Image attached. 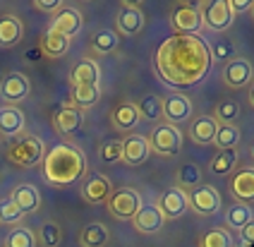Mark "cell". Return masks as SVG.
I'll return each instance as SVG.
<instances>
[{
	"mask_svg": "<svg viewBox=\"0 0 254 247\" xmlns=\"http://www.w3.org/2000/svg\"><path fill=\"white\" fill-rule=\"evenodd\" d=\"M111 192H113V187H111V180L106 175L91 173L84 180V185H82V199L89 204H101L108 202Z\"/></svg>",
	"mask_w": 254,
	"mask_h": 247,
	"instance_id": "16",
	"label": "cell"
},
{
	"mask_svg": "<svg viewBox=\"0 0 254 247\" xmlns=\"http://www.w3.org/2000/svg\"><path fill=\"white\" fill-rule=\"evenodd\" d=\"M24 36V24L22 19L12 12L0 15V48H12L22 41Z\"/></svg>",
	"mask_w": 254,
	"mask_h": 247,
	"instance_id": "22",
	"label": "cell"
},
{
	"mask_svg": "<svg viewBox=\"0 0 254 247\" xmlns=\"http://www.w3.org/2000/svg\"><path fill=\"white\" fill-rule=\"evenodd\" d=\"M209 53H211V62L218 60V62H230L235 58V46L230 39H218L213 46H209Z\"/></svg>",
	"mask_w": 254,
	"mask_h": 247,
	"instance_id": "40",
	"label": "cell"
},
{
	"mask_svg": "<svg viewBox=\"0 0 254 247\" xmlns=\"http://www.w3.org/2000/svg\"><path fill=\"white\" fill-rule=\"evenodd\" d=\"M252 5H254V0H228V7H230V12H233V15L252 10Z\"/></svg>",
	"mask_w": 254,
	"mask_h": 247,
	"instance_id": "43",
	"label": "cell"
},
{
	"mask_svg": "<svg viewBox=\"0 0 254 247\" xmlns=\"http://www.w3.org/2000/svg\"><path fill=\"white\" fill-rule=\"evenodd\" d=\"M240 238H242V243H245V245H254V218L240 231Z\"/></svg>",
	"mask_w": 254,
	"mask_h": 247,
	"instance_id": "44",
	"label": "cell"
},
{
	"mask_svg": "<svg viewBox=\"0 0 254 247\" xmlns=\"http://www.w3.org/2000/svg\"><path fill=\"white\" fill-rule=\"evenodd\" d=\"M187 204L199 216H213L221 209V192L213 185H199L192 192H187Z\"/></svg>",
	"mask_w": 254,
	"mask_h": 247,
	"instance_id": "7",
	"label": "cell"
},
{
	"mask_svg": "<svg viewBox=\"0 0 254 247\" xmlns=\"http://www.w3.org/2000/svg\"><path fill=\"white\" fill-rule=\"evenodd\" d=\"M82 125H84V113L70 103L56 111V116H53V127L58 134H74L82 130Z\"/></svg>",
	"mask_w": 254,
	"mask_h": 247,
	"instance_id": "17",
	"label": "cell"
},
{
	"mask_svg": "<svg viewBox=\"0 0 254 247\" xmlns=\"http://www.w3.org/2000/svg\"><path fill=\"white\" fill-rule=\"evenodd\" d=\"M156 206L161 209V214H163L166 221L185 216V211L190 209V204H187V192H183V189H178V187L166 189V192L161 194V199H158Z\"/></svg>",
	"mask_w": 254,
	"mask_h": 247,
	"instance_id": "14",
	"label": "cell"
},
{
	"mask_svg": "<svg viewBox=\"0 0 254 247\" xmlns=\"http://www.w3.org/2000/svg\"><path fill=\"white\" fill-rule=\"evenodd\" d=\"M250 12H252V15H254V5H252V10H250Z\"/></svg>",
	"mask_w": 254,
	"mask_h": 247,
	"instance_id": "46",
	"label": "cell"
},
{
	"mask_svg": "<svg viewBox=\"0 0 254 247\" xmlns=\"http://www.w3.org/2000/svg\"><path fill=\"white\" fill-rule=\"evenodd\" d=\"M123 159V139H111L101 144V161L103 163H115Z\"/></svg>",
	"mask_w": 254,
	"mask_h": 247,
	"instance_id": "41",
	"label": "cell"
},
{
	"mask_svg": "<svg viewBox=\"0 0 254 247\" xmlns=\"http://www.w3.org/2000/svg\"><path fill=\"white\" fill-rule=\"evenodd\" d=\"M139 206L141 199L137 194V189L132 187H120L111 192V197H108V211L115 218H120V221H132L134 214L139 211Z\"/></svg>",
	"mask_w": 254,
	"mask_h": 247,
	"instance_id": "6",
	"label": "cell"
},
{
	"mask_svg": "<svg viewBox=\"0 0 254 247\" xmlns=\"http://www.w3.org/2000/svg\"><path fill=\"white\" fill-rule=\"evenodd\" d=\"M111 123H113L115 130L120 132H132L137 125H139V113H137V106L129 101L118 103L111 113Z\"/></svg>",
	"mask_w": 254,
	"mask_h": 247,
	"instance_id": "25",
	"label": "cell"
},
{
	"mask_svg": "<svg viewBox=\"0 0 254 247\" xmlns=\"http://www.w3.org/2000/svg\"><path fill=\"white\" fill-rule=\"evenodd\" d=\"M0 139H2V137H0Z\"/></svg>",
	"mask_w": 254,
	"mask_h": 247,
	"instance_id": "48",
	"label": "cell"
},
{
	"mask_svg": "<svg viewBox=\"0 0 254 247\" xmlns=\"http://www.w3.org/2000/svg\"><path fill=\"white\" fill-rule=\"evenodd\" d=\"M134 106H137L139 120H146V123H158V120L163 118V99H161V96L146 94V96H141Z\"/></svg>",
	"mask_w": 254,
	"mask_h": 247,
	"instance_id": "28",
	"label": "cell"
},
{
	"mask_svg": "<svg viewBox=\"0 0 254 247\" xmlns=\"http://www.w3.org/2000/svg\"><path fill=\"white\" fill-rule=\"evenodd\" d=\"M101 99V87L99 84H91V87H72V96H70V106L74 108H91L96 106Z\"/></svg>",
	"mask_w": 254,
	"mask_h": 247,
	"instance_id": "31",
	"label": "cell"
},
{
	"mask_svg": "<svg viewBox=\"0 0 254 247\" xmlns=\"http://www.w3.org/2000/svg\"><path fill=\"white\" fill-rule=\"evenodd\" d=\"M34 7L41 12H48V15H56L63 7V0H34Z\"/></svg>",
	"mask_w": 254,
	"mask_h": 247,
	"instance_id": "42",
	"label": "cell"
},
{
	"mask_svg": "<svg viewBox=\"0 0 254 247\" xmlns=\"http://www.w3.org/2000/svg\"><path fill=\"white\" fill-rule=\"evenodd\" d=\"M10 199H12L17 206H19V211L27 216V214H34V211H39V206H41V192L34 187V185H17L12 189V194H10Z\"/></svg>",
	"mask_w": 254,
	"mask_h": 247,
	"instance_id": "23",
	"label": "cell"
},
{
	"mask_svg": "<svg viewBox=\"0 0 254 247\" xmlns=\"http://www.w3.org/2000/svg\"><path fill=\"white\" fill-rule=\"evenodd\" d=\"M250 103H252V106H254V87L250 89Z\"/></svg>",
	"mask_w": 254,
	"mask_h": 247,
	"instance_id": "45",
	"label": "cell"
},
{
	"mask_svg": "<svg viewBox=\"0 0 254 247\" xmlns=\"http://www.w3.org/2000/svg\"><path fill=\"white\" fill-rule=\"evenodd\" d=\"M36 233L27 228V226H17L5 235V243L2 247H36Z\"/></svg>",
	"mask_w": 254,
	"mask_h": 247,
	"instance_id": "33",
	"label": "cell"
},
{
	"mask_svg": "<svg viewBox=\"0 0 254 247\" xmlns=\"http://www.w3.org/2000/svg\"><path fill=\"white\" fill-rule=\"evenodd\" d=\"M252 156H254V144H252Z\"/></svg>",
	"mask_w": 254,
	"mask_h": 247,
	"instance_id": "47",
	"label": "cell"
},
{
	"mask_svg": "<svg viewBox=\"0 0 254 247\" xmlns=\"http://www.w3.org/2000/svg\"><path fill=\"white\" fill-rule=\"evenodd\" d=\"M240 139H242V132L235 125H218L213 144L218 146V151H228V149H235L240 144Z\"/></svg>",
	"mask_w": 254,
	"mask_h": 247,
	"instance_id": "34",
	"label": "cell"
},
{
	"mask_svg": "<svg viewBox=\"0 0 254 247\" xmlns=\"http://www.w3.org/2000/svg\"><path fill=\"white\" fill-rule=\"evenodd\" d=\"M199 247H233V238L226 228H211L199 238Z\"/></svg>",
	"mask_w": 254,
	"mask_h": 247,
	"instance_id": "37",
	"label": "cell"
},
{
	"mask_svg": "<svg viewBox=\"0 0 254 247\" xmlns=\"http://www.w3.org/2000/svg\"><path fill=\"white\" fill-rule=\"evenodd\" d=\"M43 178L53 187H67L77 183L86 173V159L82 149L67 142L56 144L46 156H43Z\"/></svg>",
	"mask_w": 254,
	"mask_h": 247,
	"instance_id": "2",
	"label": "cell"
},
{
	"mask_svg": "<svg viewBox=\"0 0 254 247\" xmlns=\"http://www.w3.org/2000/svg\"><path fill=\"white\" fill-rule=\"evenodd\" d=\"M156 72L170 87H194L211 70L209 44L201 36L173 34L156 51Z\"/></svg>",
	"mask_w": 254,
	"mask_h": 247,
	"instance_id": "1",
	"label": "cell"
},
{
	"mask_svg": "<svg viewBox=\"0 0 254 247\" xmlns=\"http://www.w3.org/2000/svg\"><path fill=\"white\" fill-rule=\"evenodd\" d=\"M31 84H29V77L24 72H7L0 82V99L7 103V106H17L29 96Z\"/></svg>",
	"mask_w": 254,
	"mask_h": 247,
	"instance_id": "9",
	"label": "cell"
},
{
	"mask_svg": "<svg viewBox=\"0 0 254 247\" xmlns=\"http://www.w3.org/2000/svg\"><path fill=\"white\" fill-rule=\"evenodd\" d=\"M238 166V151L235 149H228V151H218L211 161V173L216 175H230Z\"/></svg>",
	"mask_w": 254,
	"mask_h": 247,
	"instance_id": "36",
	"label": "cell"
},
{
	"mask_svg": "<svg viewBox=\"0 0 254 247\" xmlns=\"http://www.w3.org/2000/svg\"><path fill=\"white\" fill-rule=\"evenodd\" d=\"M67 51H70V39L67 36H63V34H58L53 29H48L43 34V39H41L43 56H48V58H63Z\"/></svg>",
	"mask_w": 254,
	"mask_h": 247,
	"instance_id": "27",
	"label": "cell"
},
{
	"mask_svg": "<svg viewBox=\"0 0 254 247\" xmlns=\"http://www.w3.org/2000/svg\"><path fill=\"white\" fill-rule=\"evenodd\" d=\"M230 192L240 204L254 202V166H245L230 180Z\"/></svg>",
	"mask_w": 254,
	"mask_h": 247,
	"instance_id": "20",
	"label": "cell"
},
{
	"mask_svg": "<svg viewBox=\"0 0 254 247\" xmlns=\"http://www.w3.org/2000/svg\"><path fill=\"white\" fill-rule=\"evenodd\" d=\"M146 142H149V149L154 154L168 156L170 159L183 146V130L175 127V125H168V123H161V125H156L154 130H151V134L146 137Z\"/></svg>",
	"mask_w": 254,
	"mask_h": 247,
	"instance_id": "4",
	"label": "cell"
},
{
	"mask_svg": "<svg viewBox=\"0 0 254 247\" xmlns=\"http://www.w3.org/2000/svg\"><path fill=\"white\" fill-rule=\"evenodd\" d=\"M27 118L17 106H2L0 108V137H19L24 134Z\"/></svg>",
	"mask_w": 254,
	"mask_h": 247,
	"instance_id": "19",
	"label": "cell"
},
{
	"mask_svg": "<svg viewBox=\"0 0 254 247\" xmlns=\"http://www.w3.org/2000/svg\"><path fill=\"white\" fill-rule=\"evenodd\" d=\"M254 218V211L250 204H233L226 211V226L228 228H235V231H242L250 221Z\"/></svg>",
	"mask_w": 254,
	"mask_h": 247,
	"instance_id": "32",
	"label": "cell"
},
{
	"mask_svg": "<svg viewBox=\"0 0 254 247\" xmlns=\"http://www.w3.org/2000/svg\"><path fill=\"white\" fill-rule=\"evenodd\" d=\"M115 24H118V34L134 36L144 29V12L139 10L137 2H123L115 17Z\"/></svg>",
	"mask_w": 254,
	"mask_h": 247,
	"instance_id": "12",
	"label": "cell"
},
{
	"mask_svg": "<svg viewBox=\"0 0 254 247\" xmlns=\"http://www.w3.org/2000/svg\"><path fill=\"white\" fill-rule=\"evenodd\" d=\"M201 22L211 31H226L233 27L235 15L228 7V0H209L201 5Z\"/></svg>",
	"mask_w": 254,
	"mask_h": 247,
	"instance_id": "8",
	"label": "cell"
},
{
	"mask_svg": "<svg viewBox=\"0 0 254 247\" xmlns=\"http://www.w3.org/2000/svg\"><path fill=\"white\" fill-rule=\"evenodd\" d=\"M213 120L216 125H235V120L240 118V103L238 101H221L213 108Z\"/></svg>",
	"mask_w": 254,
	"mask_h": 247,
	"instance_id": "35",
	"label": "cell"
},
{
	"mask_svg": "<svg viewBox=\"0 0 254 247\" xmlns=\"http://www.w3.org/2000/svg\"><path fill=\"white\" fill-rule=\"evenodd\" d=\"M192 113H194V106L190 101V96H185V94H170V96L163 99V118H166L168 125L180 127V125L192 120Z\"/></svg>",
	"mask_w": 254,
	"mask_h": 247,
	"instance_id": "10",
	"label": "cell"
},
{
	"mask_svg": "<svg viewBox=\"0 0 254 247\" xmlns=\"http://www.w3.org/2000/svg\"><path fill=\"white\" fill-rule=\"evenodd\" d=\"M132 223H134V228L139 233H158L163 228V223H166V218L161 214V209L156 206V204H141L139 211L134 214L132 218Z\"/></svg>",
	"mask_w": 254,
	"mask_h": 247,
	"instance_id": "18",
	"label": "cell"
},
{
	"mask_svg": "<svg viewBox=\"0 0 254 247\" xmlns=\"http://www.w3.org/2000/svg\"><path fill=\"white\" fill-rule=\"evenodd\" d=\"M111 240V233L103 223H89L79 233V245L82 247H106Z\"/></svg>",
	"mask_w": 254,
	"mask_h": 247,
	"instance_id": "29",
	"label": "cell"
},
{
	"mask_svg": "<svg viewBox=\"0 0 254 247\" xmlns=\"http://www.w3.org/2000/svg\"><path fill=\"white\" fill-rule=\"evenodd\" d=\"M60 240H63V231H60V226H58L56 221H46V223L41 226V231H39L36 243H41L43 247H58L60 245Z\"/></svg>",
	"mask_w": 254,
	"mask_h": 247,
	"instance_id": "38",
	"label": "cell"
},
{
	"mask_svg": "<svg viewBox=\"0 0 254 247\" xmlns=\"http://www.w3.org/2000/svg\"><path fill=\"white\" fill-rule=\"evenodd\" d=\"M46 156V146L36 134H19L5 149V159L19 168H34Z\"/></svg>",
	"mask_w": 254,
	"mask_h": 247,
	"instance_id": "3",
	"label": "cell"
},
{
	"mask_svg": "<svg viewBox=\"0 0 254 247\" xmlns=\"http://www.w3.org/2000/svg\"><path fill=\"white\" fill-rule=\"evenodd\" d=\"M151 156V149L144 134H127L123 139V159L127 166H141L144 161Z\"/></svg>",
	"mask_w": 254,
	"mask_h": 247,
	"instance_id": "15",
	"label": "cell"
},
{
	"mask_svg": "<svg viewBox=\"0 0 254 247\" xmlns=\"http://www.w3.org/2000/svg\"><path fill=\"white\" fill-rule=\"evenodd\" d=\"M82 24H84L82 12H79L77 7H65V5H63L56 15H53V22H51L48 29H53V31H58V34H63V36H67V39H72L74 34H79Z\"/></svg>",
	"mask_w": 254,
	"mask_h": 247,
	"instance_id": "13",
	"label": "cell"
},
{
	"mask_svg": "<svg viewBox=\"0 0 254 247\" xmlns=\"http://www.w3.org/2000/svg\"><path fill=\"white\" fill-rule=\"evenodd\" d=\"M201 178H204V171L199 168L197 163L187 161V163H183V166L178 168V189L192 192L194 187L201 185Z\"/></svg>",
	"mask_w": 254,
	"mask_h": 247,
	"instance_id": "30",
	"label": "cell"
},
{
	"mask_svg": "<svg viewBox=\"0 0 254 247\" xmlns=\"http://www.w3.org/2000/svg\"><path fill=\"white\" fill-rule=\"evenodd\" d=\"M22 218H24V214L19 211V206H17L10 197L0 199V223H2V226H17Z\"/></svg>",
	"mask_w": 254,
	"mask_h": 247,
	"instance_id": "39",
	"label": "cell"
},
{
	"mask_svg": "<svg viewBox=\"0 0 254 247\" xmlns=\"http://www.w3.org/2000/svg\"><path fill=\"white\" fill-rule=\"evenodd\" d=\"M118 46H120V34L115 29H99L91 36V53H94V56L115 53Z\"/></svg>",
	"mask_w": 254,
	"mask_h": 247,
	"instance_id": "26",
	"label": "cell"
},
{
	"mask_svg": "<svg viewBox=\"0 0 254 247\" xmlns=\"http://www.w3.org/2000/svg\"><path fill=\"white\" fill-rule=\"evenodd\" d=\"M170 24L175 34H185V36H199V31L204 27L201 22V5L199 2H180L173 7L170 12Z\"/></svg>",
	"mask_w": 254,
	"mask_h": 247,
	"instance_id": "5",
	"label": "cell"
},
{
	"mask_svg": "<svg viewBox=\"0 0 254 247\" xmlns=\"http://www.w3.org/2000/svg\"><path fill=\"white\" fill-rule=\"evenodd\" d=\"M99 79H101V67L99 62L91 58L79 60L70 72L72 87H91V84H99Z\"/></svg>",
	"mask_w": 254,
	"mask_h": 247,
	"instance_id": "21",
	"label": "cell"
},
{
	"mask_svg": "<svg viewBox=\"0 0 254 247\" xmlns=\"http://www.w3.org/2000/svg\"><path fill=\"white\" fill-rule=\"evenodd\" d=\"M216 132H218V125H216V120H213L211 116H199L190 123V137H192V142L199 146L213 144Z\"/></svg>",
	"mask_w": 254,
	"mask_h": 247,
	"instance_id": "24",
	"label": "cell"
},
{
	"mask_svg": "<svg viewBox=\"0 0 254 247\" xmlns=\"http://www.w3.org/2000/svg\"><path fill=\"white\" fill-rule=\"evenodd\" d=\"M254 77V67L252 62L247 58H235L226 62V67H223V82H226L230 89H245L250 82H252Z\"/></svg>",
	"mask_w": 254,
	"mask_h": 247,
	"instance_id": "11",
	"label": "cell"
}]
</instances>
